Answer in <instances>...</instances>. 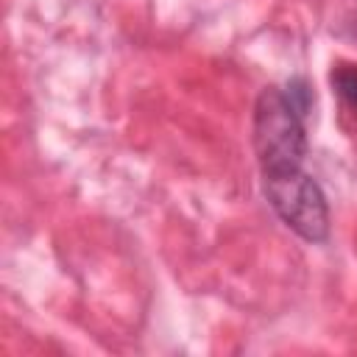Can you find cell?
<instances>
[{
	"label": "cell",
	"instance_id": "cell-3",
	"mask_svg": "<svg viewBox=\"0 0 357 357\" xmlns=\"http://www.w3.org/2000/svg\"><path fill=\"white\" fill-rule=\"evenodd\" d=\"M332 86L349 106L357 109V67L354 64H337L332 70Z\"/></svg>",
	"mask_w": 357,
	"mask_h": 357
},
{
	"label": "cell",
	"instance_id": "cell-2",
	"mask_svg": "<svg viewBox=\"0 0 357 357\" xmlns=\"http://www.w3.org/2000/svg\"><path fill=\"white\" fill-rule=\"evenodd\" d=\"M265 176V195L276 215L304 240H324L329 231V212L321 187L301 170H282V173H262Z\"/></svg>",
	"mask_w": 357,
	"mask_h": 357
},
{
	"label": "cell",
	"instance_id": "cell-1",
	"mask_svg": "<svg viewBox=\"0 0 357 357\" xmlns=\"http://www.w3.org/2000/svg\"><path fill=\"white\" fill-rule=\"evenodd\" d=\"M254 151L262 173H282L301 167L307 153V134L301 126V112L290 98L265 86L254 106Z\"/></svg>",
	"mask_w": 357,
	"mask_h": 357
}]
</instances>
